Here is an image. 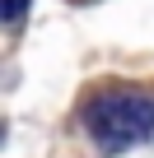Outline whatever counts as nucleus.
I'll use <instances>...</instances> for the list:
<instances>
[{
  "label": "nucleus",
  "instance_id": "f257e3e1",
  "mask_svg": "<svg viewBox=\"0 0 154 158\" xmlns=\"http://www.w3.org/2000/svg\"><path fill=\"white\" fill-rule=\"evenodd\" d=\"M84 126L103 149H131L154 130V93L145 89H103L84 107Z\"/></svg>",
  "mask_w": 154,
  "mask_h": 158
},
{
  "label": "nucleus",
  "instance_id": "f03ea898",
  "mask_svg": "<svg viewBox=\"0 0 154 158\" xmlns=\"http://www.w3.org/2000/svg\"><path fill=\"white\" fill-rule=\"evenodd\" d=\"M24 10H28V0H0V19H24Z\"/></svg>",
  "mask_w": 154,
  "mask_h": 158
}]
</instances>
